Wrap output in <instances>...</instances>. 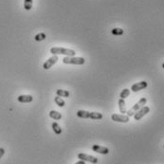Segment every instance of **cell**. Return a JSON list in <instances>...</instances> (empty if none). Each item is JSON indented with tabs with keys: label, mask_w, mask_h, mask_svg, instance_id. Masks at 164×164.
<instances>
[{
	"label": "cell",
	"mask_w": 164,
	"mask_h": 164,
	"mask_svg": "<svg viewBox=\"0 0 164 164\" xmlns=\"http://www.w3.org/2000/svg\"><path fill=\"white\" fill-rule=\"evenodd\" d=\"M111 33L114 35H122L124 31H123L122 29H119V28H115V29H113L111 30Z\"/></svg>",
	"instance_id": "obj_19"
},
{
	"label": "cell",
	"mask_w": 164,
	"mask_h": 164,
	"mask_svg": "<svg viewBox=\"0 0 164 164\" xmlns=\"http://www.w3.org/2000/svg\"><path fill=\"white\" fill-rule=\"evenodd\" d=\"M92 150L96 153L102 154V155H107L109 153V149L107 147H103V146H100V145H93L92 146Z\"/></svg>",
	"instance_id": "obj_10"
},
{
	"label": "cell",
	"mask_w": 164,
	"mask_h": 164,
	"mask_svg": "<svg viewBox=\"0 0 164 164\" xmlns=\"http://www.w3.org/2000/svg\"><path fill=\"white\" fill-rule=\"evenodd\" d=\"M146 102H147V99L146 98H141L139 101L136 103V105L132 107V108L129 110V111H127L126 113H127V116L128 117H131V116H134V114L137 112L138 110H139L141 108V107H143L145 105H146Z\"/></svg>",
	"instance_id": "obj_3"
},
{
	"label": "cell",
	"mask_w": 164,
	"mask_h": 164,
	"mask_svg": "<svg viewBox=\"0 0 164 164\" xmlns=\"http://www.w3.org/2000/svg\"><path fill=\"white\" fill-rule=\"evenodd\" d=\"M50 53L52 54H62V55H66L67 57H74L76 52L73 49H65V47H51L50 49Z\"/></svg>",
	"instance_id": "obj_2"
},
{
	"label": "cell",
	"mask_w": 164,
	"mask_h": 164,
	"mask_svg": "<svg viewBox=\"0 0 164 164\" xmlns=\"http://www.w3.org/2000/svg\"><path fill=\"white\" fill-rule=\"evenodd\" d=\"M77 116L82 119H102L103 117L102 114L99 113V112H88L85 110H78Z\"/></svg>",
	"instance_id": "obj_1"
},
{
	"label": "cell",
	"mask_w": 164,
	"mask_h": 164,
	"mask_svg": "<svg viewBox=\"0 0 164 164\" xmlns=\"http://www.w3.org/2000/svg\"><path fill=\"white\" fill-rule=\"evenodd\" d=\"M52 129H53V132L56 135H60L62 133V128L60 127V125L58 124L57 122H53L52 123Z\"/></svg>",
	"instance_id": "obj_15"
},
{
	"label": "cell",
	"mask_w": 164,
	"mask_h": 164,
	"mask_svg": "<svg viewBox=\"0 0 164 164\" xmlns=\"http://www.w3.org/2000/svg\"><path fill=\"white\" fill-rule=\"evenodd\" d=\"M162 69H164V63H163V64H162Z\"/></svg>",
	"instance_id": "obj_23"
},
{
	"label": "cell",
	"mask_w": 164,
	"mask_h": 164,
	"mask_svg": "<svg viewBox=\"0 0 164 164\" xmlns=\"http://www.w3.org/2000/svg\"><path fill=\"white\" fill-rule=\"evenodd\" d=\"M147 86H148V83L145 82V81H141L139 83H134V85L131 86V90L133 92H138L139 90H142V89L146 88Z\"/></svg>",
	"instance_id": "obj_8"
},
{
	"label": "cell",
	"mask_w": 164,
	"mask_h": 164,
	"mask_svg": "<svg viewBox=\"0 0 164 164\" xmlns=\"http://www.w3.org/2000/svg\"><path fill=\"white\" fill-rule=\"evenodd\" d=\"M56 94H57V96H59V97H69L70 93L67 90H63V89H58L56 90Z\"/></svg>",
	"instance_id": "obj_14"
},
{
	"label": "cell",
	"mask_w": 164,
	"mask_h": 164,
	"mask_svg": "<svg viewBox=\"0 0 164 164\" xmlns=\"http://www.w3.org/2000/svg\"><path fill=\"white\" fill-rule=\"evenodd\" d=\"M78 158H80V160H83V161H88L91 163H97L98 162V158L93 157V156L90 155H86L83 153H80L78 155Z\"/></svg>",
	"instance_id": "obj_7"
},
{
	"label": "cell",
	"mask_w": 164,
	"mask_h": 164,
	"mask_svg": "<svg viewBox=\"0 0 164 164\" xmlns=\"http://www.w3.org/2000/svg\"><path fill=\"white\" fill-rule=\"evenodd\" d=\"M150 112V107L149 106H143L141 109L138 110V112H136L134 114V119L136 121H139L145 115H147Z\"/></svg>",
	"instance_id": "obj_5"
},
{
	"label": "cell",
	"mask_w": 164,
	"mask_h": 164,
	"mask_svg": "<svg viewBox=\"0 0 164 164\" xmlns=\"http://www.w3.org/2000/svg\"><path fill=\"white\" fill-rule=\"evenodd\" d=\"M33 3V0H24V8H25V10L27 11L31 10Z\"/></svg>",
	"instance_id": "obj_16"
},
{
	"label": "cell",
	"mask_w": 164,
	"mask_h": 164,
	"mask_svg": "<svg viewBox=\"0 0 164 164\" xmlns=\"http://www.w3.org/2000/svg\"><path fill=\"white\" fill-rule=\"evenodd\" d=\"M4 154H5V150H4L3 148H0V158L3 157Z\"/></svg>",
	"instance_id": "obj_21"
},
{
	"label": "cell",
	"mask_w": 164,
	"mask_h": 164,
	"mask_svg": "<svg viewBox=\"0 0 164 164\" xmlns=\"http://www.w3.org/2000/svg\"><path fill=\"white\" fill-rule=\"evenodd\" d=\"M49 117H50L51 119H56V121H58V119H62L61 113H59V112L55 111V110H51V111L49 112Z\"/></svg>",
	"instance_id": "obj_12"
},
{
	"label": "cell",
	"mask_w": 164,
	"mask_h": 164,
	"mask_svg": "<svg viewBox=\"0 0 164 164\" xmlns=\"http://www.w3.org/2000/svg\"><path fill=\"white\" fill-rule=\"evenodd\" d=\"M75 164H86V162L83 161V160H80V161H78V162H76Z\"/></svg>",
	"instance_id": "obj_22"
},
{
	"label": "cell",
	"mask_w": 164,
	"mask_h": 164,
	"mask_svg": "<svg viewBox=\"0 0 164 164\" xmlns=\"http://www.w3.org/2000/svg\"><path fill=\"white\" fill-rule=\"evenodd\" d=\"M111 119H112V121H114L116 122H122V123H126L130 121L128 116L119 115V114H113L111 116Z\"/></svg>",
	"instance_id": "obj_6"
},
{
	"label": "cell",
	"mask_w": 164,
	"mask_h": 164,
	"mask_svg": "<svg viewBox=\"0 0 164 164\" xmlns=\"http://www.w3.org/2000/svg\"><path fill=\"white\" fill-rule=\"evenodd\" d=\"M17 100L19 102L29 103V102H31L33 101V96H30V95H20L17 98Z\"/></svg>",
	"instance_id": "obj_11"
},
{
	"label": "cell",
	"mask_w": 164,
	"mask_h": 164,
	"mask_svg": "<svg viewBox=\"0 0 164 164\" xmlns=\"http://www.w3.org/2000/svg\"><path fill=\"white\" fill-rule=\"evenodd\" d=\"M58 57L56 55H54V56H52V57H50L49 60H47V62H45L44 63V65H43V69H49L51 66H53L56 63H57V61H58Z\"/></svg>",
	"instance_id": "obj_9"
},
{
	"label": "cell",
	"mask_w": 164,
	"mask_h": 164,
	"mask_svg": "<svg viewBox=\"0 0 164 164\" xmlns=\"http://www.w3.org/2000/svg\"><path fill=\"white\" fill-rule=\"evenodd\" d=\"M129 95H130V90L128 89V88H124V89H123V90L121 92V94H119V98L124 100V99L127 98Z\"/></svg>",
	"instance_id": "obj_18"
},
{
	"label": "cell",
	"mask_w": 164,
	"mask_h": 164,
	"mask_svg": "<svg viewBox=\"0 0 164 164\" xmlns=\"http://www.w3.org/2000/svg\"><path fill=\"white\" fill-rule=\"evenodd\" d=\"M119 108L121 113L124 114L126 113V105H125V101L123 99H119Z\"/></svg>",
	"instance_id": "obj_13"
},
{
	"label": "cell",
	"mask_w": 164,
	"mask_h": 164,
	"mask_svg": "<svg viewBox=\"0 0 164 164\" xmlns=\"http://www.w3.org/2000/svg\"><path fill=\"white\" fill-rule=\"evenodd\" d=\"M34 39H35V41H42V40H45L46 39V34L43 33H38V34L35 35Z\"/></svg>",
	"instance_id": "obj_20"
},
{
	"label": "cell",
	"mask_w": 164,
	"mask_h": 164,
	"mask_svg": "<svg viewBox=\"0 0 164 164\" xmlns=\"http://www.w3.org/2000/svg\"><path fill=\"white\" fill-rule=\"evenodd\" d=\"M54 102H56V105H57L58 106H60V107H64V106H65V105H66L65 101H64L62 98H60L59 96H57L56 98H54Z\"/></svg>",
	"instance_id": "obj_17"
},
{
	"label": "cell",
	"mask_w": 164,
	"mask_h": 164,
	"mask_svg": "<svg viewBox=\"0 0 164 164\" xmlns=\"http://www.w3.org/2000/svg\"><path fill=\"white\" fill-rule=\"evenodd\" d=\"M163 147H164V146H163Z\"/></svg>",
	"instance_id": "obj_24"
},
{
	"label": "cell",
	"mask_w": 164,
	"mask_h": 164,
	"mask_svg": "<svg viewBox=\"0 0 164 164\" xmlns=\"http://www.w3.org/2000/svg\"><path fill=\"white\" fill-rule=\"evenodd\" d=\"M86 60L83 57H65L63 63L66 65H83Z\"/></svg>",
	"instance_id": "obj_4"
}]
</instances>
